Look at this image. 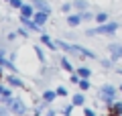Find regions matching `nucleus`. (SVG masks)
Wrapping results in <instances>:
<instances>
[{
	"label": "nucleus",
	"mask_w": 122,
	"mask_h": 116,
	"mask_svg": "<svg viewBox=\"0 0 122 116\" xmlns=\"http://www.w3.org/2000/svg\"><path fill=\"white\" fill-rule=\"evenodd\" d=\"M57 47H61V49H65V51H69V53H79L81 57H94V53L90 51V49H83V47H79V45H67V43H63V41H57Z\"/></svg>",
	"instance_id": "obj_1"
},
{
	"label": "nucleus",
	"mask_w": 122,
	"mask_h": 116,
	"mask_svg": "<svg viewBox=\"0 0 122 116\" xmlns=\"http://www.w3.org/2000/svg\"><path fill=\"white\" fill-rule=\"evenodd\" d=\"M118 29V22H110V25H102L98 26V29H92L87 31V35H100V33H114V31Z\"/></svg>",
	"instance_id": "obj_2"
},
{
	"label": "nucleus",
	"mask_w": 122,
	"mask_h": 116,
	"mask_svg": "<svg viewBox=\"0 0 122 116\" xmlns=\"http://www.w3.org/2000/svg\"><path fill=\"white\" fill-rule=\"evenodd\" d=\"M8 108H10L12 112H16V114H25V110H26V106L20 102V100H10Z\"/></svg>",
	"instance_id": "obj_3"
},
{
	"label": "nucleus",
	"mask_w": 122,
	"mask_h": 116,
	"mask_svg": "<svg viewBox=\"0 0 122 116\" xmlns=\"http://www.w3.org/2000/svg\"><path fill=\"white\" fill-rule=\"evenodd\" d=\"M110 53H112V57H116V59H118V57H122V45L120 43H114V45H110Z\"/></svg>",
	"instance_id": "obj_4"
},
{
	"label": "nucleus",
	"mask_w": 122,
	"mask_h": 116,
	"mask_svg": "<svg viewBox=\"0 0 122 116\" xmlns=\"http://www.w3.org/2000/svg\"><path fill=\"white\" fill-rule=\"evenodd\" d=\"M33 4H35L39 10H43V12H47V14H49V4L45 2V0H33Z\"/></svg>",
	"instance_id": "obj_5"
},
{
	"label": "nucleus",
	"mask_w": 122,
	"mask_h": 116,
	"mask_svg": "<svg viewBox=\"0 0 122 116\" xmlns=\"http://www.w3.org/2000/svg\"><path fill=\"white\" fill-rule=\"evenodd\" d=\"M102 96H104L106 100H112V98H114V88L104 86V88H102Z\"/></svg>",
	"instance_id": "obj_6"
},
{
	"label": "nucleus",
	"mask_w": 122,
	"mask_h": 116,
	"mask_svg": "<svg viewBox=\"0 0 122 116\" xmlns=\"http://www.w3.org/2000/svg\"><path fill=\"white\" fill-rule=\"evenodd\" d=\"M45 21H47V12H43V10H41V12L35 16V22H37V25H43Z\"/></svg>",
	"instance_id": "obj_7"
},
{
	"label": "nucleus",
	"mask_w": 122,
	"mask_h": 116,
	"mask_svg": "<svg viewBox=\"0 0 122 116\" xmlns=\"http://www.w3.org/2000/svg\"><path fill=\"white\" fill-rule=\"evenodd\" d=\"M8 84H12V86H18V88H22V82L18 79V77H8Z\"/></svg>",
	"instance_id": "obj_8"
},
{
	"label": "nucleus",
	"mask_w": 122,
	"mask_h": 116,
	"mask_svg": "<svg viewBox=\"0 0 122 116\" xmlns=\"http://www.w3.org/2000/svg\"><path fill=\"white\" fill-rule=\"evenodd\" d=\"M33 14V8L30 6H22V16H30Z\"/></svg>",
	"instance_id": "obj_9"
},
{
	"label": "nucleus",
	"mask_w": 122,
	"mask_h": 116,
	"mask_svg": "<svg viewBox=\"0 0 122 116\" xmlns=\"http://www.w3.org/2000/svg\"><path fill=\"white\" fill-rule=\"evenodd\" d=\"M41 39H43V43H45V45H49V47H53V49L57 47V45H53V43H51V39H49L47 35H43V37H41Z\"/></svg>",
	"instance_id": "obj_10"
},
{
	"label": "nucleus",
	"mask_w": 122,
	"mask_h": 116,
	"mask_svg": "<svg viewBox=\"0 0 122 116\" xmlns=\"http://www.w3.org/2000/svg\"><path fill=\"white\" fill-rule=\"evenodd\" d=\"M43 98H45V102H51V100L55 98V94H53V92H45V94H43Z\"/></svg>",
	"instance_id": "obj_11"
},
{
	"label": "nucleus",
	"mask_w": 122,
	"mask_h": 116,
	"mask_svg": "<svg viewBox=\"0 0 122 116\" xmlns=\"http://www.w3.org/2000/svg\"><path fill=\"white\" fill-rule=\"evenodd\" d=\"M67 22H69L71 26H75V25L79 22V16H69V18H67Z\"/></svg>",
	"instance_id": "obj_12"
},
{
	"label": "nucleus",
	"mask_w": 122,
	"mask_h": 116,
	"mask_svg": "<svg viewBox=\"0 0 122 116\" xmlns=\"http://www.w3.org/2000/svg\"><path fill=\"white\" fill-rule=\"evenodd\" d=\"M61 65H63V67H65L67 71H73V69H71V65H69V61H67V59H61Z\"/></svg>",
	"instance_id": "obj_13"
},
{
	"label": "nucleus",
	"mask_w": 122,
	"mask_h": 116,
	"mask_svg": "<svg viewBox=\"0 0 122 116\" xmlns=\"http://www.w3.org/2000/svg\"><path fill=\"white\" fill-rule=\"evenodd\" d=\"M79 88H81V90H87V88H90V84H87V79H86V77H83L81 82H79Z\"/></svg>",
	"instance_id": "obj_14"
},
{
	"label": "nucleus",
	"mask_w": 122,
	"mask_h": 116,
	"mask_svg": "<svg viewBox=\"0 0 122 116\" xmlns=\"http://www.w3.org/2000/svg\"><path fill=\"white\" fill-rule=\"evenodd\" d=\"M79 75H81V77H87V75H90V69H87V67H81V69H79Z\"/></svg>",
	"instance_id": "obj_15"
},
{
	"label": "nucleus",
	"mask_w": 122,
	"mask_h": 116,
	"mask_svg": "<svg viewBox=\"0 0 122 116\" xmlns=\"http://www.w3.org/2000/svg\"><path fill=\"white\" fill-rule=\"evenodd\" d=\"M81 102H83V96H81V94L73 96V104H81Z\"/></svg>",
	"instance_id": "obj_16"
},
{
	"label": "nucleus",
	"mask_w": 122,
	"mask_h": 116,
	"mask_svg": "<svg viewBox=\"0 0 122 116\" xmlns=\"http://www.w3.org/2000/svg\"><path fill=\"white\" fill-rule=\"evenodd\" d=\"M96 21H98V22H104V21H106V12H100V14L96 16Z\"/></svg>",
	"instance_id": "obj_17"
},
{
	"label": "nucleus",
	"mask_w": 122,
	"mask_h": 116,
	"mask_svg": "<svg viewBox=\"0 0 122 116\" xmlns=\"http://www.w3.org/2000/svg\"><path fill=\"white\" fill-rule=\"evenodd\" d=\"M10 6H14V8H18V6H22V4H20V0H10Z\"/></svg>",
	"instance_id": "obj_18"
},
{
	"label": "nucleus",
	"mask_w": 122,
	"mask_h": 116,
	"mask_svg": "<svg viewBox=\"0 0 122 116\" xmlns=\"http://www.w3.org/2000/svg\"><path fill=\"white\" fill-rule=\"evenodd\" d=\"M0 94L4 96V98H10V92H8V90H6V88H2V90H0Z\"/></svg>",
	"instance_id": "obj_19"
},
{
	"label": "nucleus",
	"mask_w": 122,
	"mask_h": 116,
	"mask_svg": "<svg viewBox=\"0 0 122 116\" xmlns=\"http://www.w3.org/2000/svg\"><path fill=\"white\" fill-rule=\"evenodd\" d=\"M114 112H116V114H122V104H116V106H114Z\"/></svg>",
	"instance_id": "obj_20"
},
{
	"label": "nucleus",
	"mask_w": 122,
	"mask_h": 116,
	"mask_svg": "<svg viewBox=\"0 0 122 116\" xmlns=\"http://www.w3.org/2000/svg\"><path fill=\"white\" fill-rule=\"evenodd\" d=\"M71 82H73V84H79L81 79H79V75H71Z\"/></svg>",
	"instance_id": "obj_21"
},
{
	"label": "nucleus",
	"mask_w": 122,
	"mask_h": 116,
	"mask_svg": "<svg viewBox=\"0 0 122 116\" xmlns=\"http://www.w3.org/2000/svg\"><path fill=\"white\" fill-rule=\"evenodd\" d=\"M86 116H96V114H94L92 110H86Z\"/></svg>",
	"instance_id": "obj_22"
}]
</instances>
